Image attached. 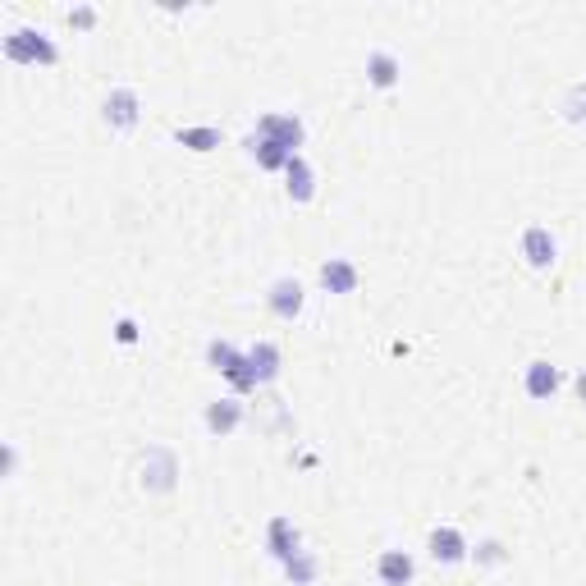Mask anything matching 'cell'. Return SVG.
Segmentation results:
<instances>
[{
    "label": "cell",
    "mask_w": 586,
    "mask_h": 586,
    "mask_svg": "<svg viewBox=\"0 0 586 586\" xmlns=\"http://www.w3.org/2000/svg\"><path fill=\"white\" fill-rule=\"evenodd\" d=\"M5 55H10L14 65H55L60 60L55 42L42 28H10L5 33Z\"/></svg>",
    "instance_id": "cell-1"
},
{
    "label": "cell",
    "mask_w": 586,
    "mask_h": 586,
    "mask_svg": "<svg viewBox=\"0 0 586 586\" xmlns=\"http://www.w3.org/2000/svg\"><path fill=\"white\" fill-rule=\"evenodd\" d=\"M257 138H271V142H280V147H289V152L298 156V147L307 142V129H303L298 115H289V110H266V115L257 120Z\"/></svg>",
    "instance_id": "cell-2"
},
{
    "label": "cell",
    "mask_w": 586,
    "mask_h": 586,
    "mask_svg": "<svg viewBox=\"0 0 586 586\" xmlns=\"http://www.w3.org/2000/svg\"><path fill=\"white\" fill-rule=\"evenodd\" d=\"M266 307H271L280 321H298V316H303V307H307L303 284L293 280V275H280V280L266 289Z\"/></svg>",
    "instance_id": "cell-3"
},
{
    "label": "cell",
    "mask_w": 586,
    "mask_h": 586,
    "mask_svg": "<svg viewBox=\"0 0 586 586\" xmlns=\"http://www.w3.org/2000/svg\"><path fill=\"white\" fill-rule=\"evenodd\" d=\"M522 257H527V266H536V271H550L554 257H559V243H554V234L545 225H527L522 229Z\"/></svg>",
    "instance_id": "cell-4"
},
{
    "label": "cell",
    "mask_w": 586,
    "mask_h": 586,
    "mask_svg": "<svg viewBox=\"0 0 586 586\" xmlns=\"http://www.w3.org/2000/svg\"><path fill=\"white\" fill-rule=\"evenodd\" d=\"M559 385H564V371L554 367V362H532L527 367V376H522V390H527V399L545 403L559 394Z\"/></svg>",
    "instance_id": "cell-5"
},
{
    "label": "cell",
    "mask_w": 586,
    "mask_h": 586,
    "mask_svg": "<svg viewBox=\"0 0 586 586\" xmlns=\"http://www.w3.org/2000/svg\"><path fill=\"white\" fill-rule=\"evenodd\" d=\"M202 426H207L211 435H234L243 426V403L239 399H216V403H207V413H202Z\"/></svg>",
    "instance_id": "cell-6"
},
{
    "label": "cell",
    "mask_w": 586,
    "mask_h": 586,
    "mask_svg": "<svg viewBox=\"0 0 586 586\" xmlns=\"http://www.w3.org/2000/svg\"><path fill=\"white\" fill-rule=\"evenodd\" d=\"M138 92H133V87H115V92H110L106 97V124L110 129H120V133H129L133 124H138Z\"/></svg>",
    "instance_id": "cell-7"
},
{
    "label": "cell",
    "mask_w": 586,
    "mask_h": 586,
    "mask_svg": "<svg viewBox=\"0 0 586 586\" xmlns=\"http://www.w3.org/2000/svg\"><path fill=\"white\" fill-rule=\"evenodd\" d=\"M426 550H431L435 564H463L467 559V536L458 532V527H435L431 541H426Z\"/></svg>",
    "instance_id": "cell-8"
},
{
    "label": "cell",
    "mask_w": 586,
    "mask_h": 586,
    "mask_svg": "<svg viewBox=\"0 0 586 586\" xmlns=\"http://www.w3.org/2000/svg\"><path fill=\"white\" fill-rule=\"evenodd\" d=\"M376 577H380V586H408L417 577L413 554L408 550H385L376 559Z\"/></svg>",
    "instance_id": "cell-9"
},
{
    "label": "cell",
    "mask_w": 586,
    "mask_h": 586,
    "mask_svg": "<svg viewBox=\"0 0 586 586\" xmlns=\"http://www.w3.org/2000/svg\"><path fill=\"white\" fill-rule=\"evenodd\" d=\"M266 550L284 564V559H293V554L303 550V536H298V527L289 518H271L266 522Z\"/></svg>",
    "instance_id": "cell-10"
},
{
    "label": "cell",
    "mask_w": 586,
    "mask_h": 586,
    "mask_svg": "<svg viewBox=\"0 0 586 586\" xmlns=\"http://www.w3.org/2000/svg\"><path fill=\"white\" fill-rule=\"evenodd\" d=\"M316 280H321V289H326V293H353V289H358V266H353V261H344V257H330V261H321Z\"/></svg>",
    "instance_id": "cell-11"
},
{
    "label": "cell",
    "mask_w": 586,
    "mask_h": 586,
    "mask_svg": "<svg viewBox=\"0 0 586 586\" xmlns=\"http://www.w3.org/2000/svg\"><path fill=\"white\" fill-rule=\"evenodd\" d=\"M284 179H289L284 188H289V197L298 202V207L316 197V174H312V165H307V156H303V152H298L289 165H284Z\"/></svg>",
    "instance_id": "cell-12"
},
{
    "label": "cell",
    "mask_w": 586,
    "mask_h": 586,
    "mask_svg": "<svg viewBox=\"0 0 586 586\" xmlns=\"http://www.w3.org/2000/svg\"><path fill=\"white\" fill-rule=\"evenodd\" d=\"M403 65H399V55L394 51H371L367 55V83L376 87V92H390L394 83H399Z\"/></svg>",
    "instance_id": "cell-13"
},
{
    "label": "cell",
    "mask_w": 586,
    "mask_h": 586,
    "mask_svg": "<svg viewBox=\"0 0 586 586\" xmlns=\"http://www.w3.org/2000/svg\"><path fill=\"white\" fill-rule=\"evenodd\" d=\"M248 362H252V371H257L261 385H271V380L280 376V344H271V339L252 344L248 348Z\"/></svg>",
    "instance_id": "cell-14"
},
{
    "label": "cell",
    "mask_w": 586,
    "mask_h": 586,
    "mask_svg": "<svg viewBox=\"0 0 586 586\" xmlns=\"http://www.w3.org/2000/svg\"><path fill=\"white\" fill-rule=\"evenodd\" d=\"M248 152H252V161H257L261 170H284V165L293 161L289 147H280V142H271V138H257V133L248 138Z\"/></svg>",
    "instance_id": "cell-15"
},
{
    "label": "cell",
    "mask_w": 586,
    "mask_h": 586,
    "mask_svg": "<svg viewBox=\"0 0 586 586\" xmlns=\"http://www.w3.org/2000/svg\"><path fill=\"white\" fill-rule=\"evenodd\" d=\"M147 458H152L156 467H142V481H147L152 490H170L174 486V454L170 449H152Z\"/></svg>",
    "instance_id": "cell-16"
},
{
    "label": "cell",
    "mask_w": 586,
    "mask_h": 586,
    "mask_svg": "<svg viewBox=\"0 0 586 586\" xmlns=\"http://www.w3.org/2000/svg\"><path fill=\"white\" fill-rule=\"evenodd\" d=\"M316 573H321V559H316L312 550H298L293 559H284V577H289L293 586H312Z\"/></svg>",
    "instance_id": "cell-17"
},
{
    "label": "cell",
    "mask_w": 586,
    "mask_h": 586,
    "mask_svg": "<svg viewBox=\"0 0 586 586\" xmlns=\"http://www.w3.org/2000/svg\"><path fill=\"white\" fill-rule=\"evenodd\" d=\"M174 142H179V147H188V152H216V147H220V129H211V124H202V129H174Z\"/></svg>",
    "instance_id": "cell-18"
},
{
    "label": "cell",
    "mask_w": 586,
    "mask_h": 586,
    "mask_svg": "<svg viewBox=\"0 0 586 586\" xmlns=\"http://www.w3.org/2000/svg\"><path fill=\"white\" fill-rule=\"evenodd\" d=\"M207 362L220 371V376H225L229 367H239V362H243V353L229 344V339H211V344H207Z\"/></svg>",
    "instance_id": "cell-19"
},
{
    "label": "cell",
    "mask_w": 586,
    "mask_h": 586,
    "mask_svg": "<svg viewBox=\"0 0 586 586\" xmlns=\"http://www.w3.org/2000/svg\"><path fill=\"white\" fill-rule=\"evenodd\" d=\"M115 339H120L124 348L138 344V321H133V316H120V321H115Z\"/></svg>",
    "instance_id": "cell-20"
},
{
    "label": "cell",
    "mask_w": 586,
    "mask_h": 586,
    "mask_svg": "<svg viewBox=\"0 0 586 586\" xmlns=\"http://www.w3.org/2000/svg\"><path fill=\"white\" fill-rule=\"evenodd\" d=\"M477 559H481V564H490V568L504 564V545L500 541H481L477 545Z\"/></svg>",
    "instance_id": "cell-21"
},
{
    "label": "cell",
    "mask_w": 586,
    "mask_h": 586,
    "mask_svg": "<svg viewBox=\"0 0 586 586\" xmlns=\"http://www.w3.org/2000/svg\"><path fill=\"white\" fill-rule=\"evenodd\" d=\"M97 23V10L92 5H78V10H69V28H92Z\"/></svg>",
    "instance_id": "cell-22"
},
{
    "label": "cell",
    "mask_w": 586,
    "mask_h": 586,
    "mask_svg": "<svg viewBox=\"0 0 586 586\" xmlns=\"http://www.w3.org/2000/svg\"><path fill=\"white\" fill-rule=\"evenodd\" d=\"M573 385H577V394H582V399H586V371H582V376L573 380Z\"/></svg>",
    "instance_id": "cell-23"
}]
</instances>
